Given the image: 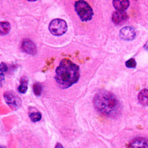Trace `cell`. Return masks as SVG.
Here are the masks:
<instances>
[{
	"label": "cell",
	"mask_w": 148,
	"mask_h": 148,
	"mask_svg": "<svg viewBox=\"0 0 148 148\" xmlns=\"http://www.w3.org/2000/svg\"><path fill=\"white\" fill-rule=\"evenodd\" d=\"M80 78V69L69 59L64 58L56 69V82L62 89H67Z\"/></svg>",
	"instance_id": "1"
},
{
	"label": "cell",
	"mask_w": 148,
	"mask_h": 148,
	"mask_svg": "<svg viewBox=\"0 0 148 148\" xmlns=\"http://www.w3.org/2000/svg\"><path fill=\"white\" fill-rule=\"evenodd\" d=\"M95 108L106 116H116L120 110V105L116 96L108 92H99L94 99Z\"/></svg>",
	"instance_id": "2"
},
{
	"label": "cell",
	"mask_w": 148,
	"mask_h": 148,
	"mask_svg": "<svg viewBox=\"0 0 148 148\" xmlns=\"http://www.w3.org/2000/svg\"><path fill=\"white\" fill-rule=\"evenodd\" d=\"M75 10L78 16L83 21H90L92 18V14H94L90 5L85 1H82V0L75 2Z\"/></svg>",
	"instance_id": "3"
},
{
	"label": "cell",
	"mask_w": 148,
	"mask_h": 148,
	"mask_svg": "<svg viewBox=\"0 0 148 148\" xmlns=\"http://www.w3.org/2000/svg\"><path fill=\"white\" fill-rule=\"evenodd\" d=\"M67 29H68L67 22L63 20H60V18H55L49 24L50 32L57 36L64 34L67 32Z\"/></svg>",
	"instance_id": "4"
},
{
	"label": "cell",
	"mask_w": 148,
	"mask_h": 148,
	"mask_svg": "<svg viewBox=\"0 0 148 148\" xmlns=\"http://www.w3.org/2000/svg\"><path fill=\"white\" fill-rule=\"evenodd\" d=\"M4 97H5V100H6L8 105L10 106L12 109H18L20 108L21 99L18 98L16 95H14L13 92H6V94L4 95Z\"/></svg>",
	"instance_id": "5"
},
{
	"label": "cell",
	"mask_w": 148,
	"mask_h": 148,
	"mask_svg": "<svg viewBox=\"0 0 148 148\" xmlns=\"http://www.w3.org/2000/svg\"><path fill=\"white\" fill-rule=\"evenodd\" d=\"M120 37L123 40H132L135 37V31L132 27H124L119 32Z\"/></svg>",
	"instance_id": "6"
},
{
	"label": "cell",
	"mask_w": 148,
	"mask_h": 148,
	"mask_svg": "<svg viewBox=\"0 0 148 148\" xmlns=\"http://www.w3.org/2000/svg\"><path fill=\"white\" fill-rule=\"evenodd\" d=\"M128 148H148V140L145 138H136L129 145Z\"/></svg>",
	"instance_id": "7"
},
{
	"label": "cell",
	"mask_w": 148,
	"mask_h": 148,
	"mask_svg": "<svg viewBox=\"0 0 148 148\" xmlns=\"http://www.w3.org/2000/svg\"><path fill=\"white\" fill-rule=\"evenodd\" d=\"M128 20V15L124 11H115L112 15V21L115 24H121Z\"/></svg>",
	"instance_id": "8"
},
{
	"label": "cell",
	"mask_w": 148,
	"mask_h": 148,
	"mask_svg": "<svg viewBox=\"0 0 148 148\" xmlns=\"http://www.w3.org/2000/svg\"><path fill=\"white\" fill-rule=\"evenodd\" d=\"M21 48L24 52L31 54V55H34L36 52V47L35 45L32 43L31 40H24L22 42L21 45Z\"/></svg>",
	"instance_id": "9"
},
{
	"label": "cell",
	"mask_w": 148,
	"mask_h": 148,
	"mask_svg": "<svg viewBox=\"0 0 148 148\" xmlns=\"http://www.w3.org/2000/svg\"><path fill=\"white\" fill-rule=\"evenodd\" d=\"M113 6L118 11H124L130 6V2L128 0H115L113 1Z\"/></svg>",
	"instance_id": "10"
},
{
	"label": "cell",
	"mask_w": 148,
	"mask_h": 148,
	"mask_svg": "<svg viewBox=\"0 0 148 148\" xmlns=\"http://www.w3.org/2000/svg\"><path fill=\"white\" fill-rule=\"evenodd\" d=\"M138 100L143 106H148V89H143L139 92Z\"/></svg>",
	"instance_id": "11"
},
{
	"label": "cell",
	"mask_w": 148,
	"mask_h": 148,
	"mask_svg": "<svg viewBox=\"0 0 148 148\" xmlns=\"http://www.w3.org/2000/svg\"><path fill=\"white\" fill-rule=\"evenodd\" d=\"M32 111H30V119H32V121H34V122H37V121H39V120L42 119V115L41 113L39 112L38 110H35V109H31Z\"/></svg>",
	"instance_id": "12"
},
{
	"label": "cell",
	"mask_w": 148,
	"mask_h": 148,
	"mask_svg": "<svg viewBox=\"0 0 148 148\" xmlns=\"http://www.w3.org/2000/svg\"><path fill=\"white\" fill-rule=\"evenodd\" d=\"M0 28H1V30H0L1 35H5V34H8L9 30H10V24L7 21H2L0 23Z\"/></svg>",
	"instance_id": "13"
},
{
	"label": "cell",
	"mask_w": 148,
	"mask_h": 148,
	"mask_svg": "<svg viewBox=\"0 0 148 148\" xmlns=\"http://www.w3.org/2000/svg\"><path fill=\"white\" fill-rule=\"evenodd\" d=\"M27 89H28V82L26 80V78H23L21 79V85L18 86V92L21 94H24V92H26Z\"/></svg>",
	"instance_id": "14"
},
{
	"label": "cell",
	"mask_w": 148,
	"mask_h": 148,
	"mask_svg": "<svg viewBox=\"0 0 148 148\" xmlns=\"http://www.w3.org/2000/svg\"><path fill=\"white\" fill-rule=\"evenodd\" d=\"M42 92H43V86H42V84L40 82H35L34 84V95H37V96H39L42 94Z\"/></svg>",
	"instance_id": "15"
},
{
	"label": "cell",
	"mask_w": 148,
	"mask_h": 148,
	"mask_svg": "<svg viewBox=\"0 0 148 148\" xmlns=\"http://www.w3.org/2000/svg\"><path fill=\"white\" fill-rule=\"evenodd\" d=\"M126 66L130 69H133V68H135L136 67V61H135V59L134 58H131V59H129L128 61L126 62Z\"/></svg>",
	"instance_id": "16"
},
{
	"label": "cell",
	"mask_w": 148,
	"mask_h": 148,
	"mask_svg": "<svg viewBox=\"0 0 148 148\" xmlns=\"http://www.w3.org/2000/svg\"><path fill=\"white\" fill-rule=\"evenodd\" d=\"M0 69H1V74H4L6 71H8V67L6 66V64L5 63H1V65H0Z\"/></svg>",
	"instance_id": "17"
},
{
	"label": "cell",
	"mask_w": 148,
	"mask_h": 148,
	"mask_svg": "<svg viewBox=\"0 0 148 148\" xmlns=\"http://www.w3.org/2000/svg\"><path fill=\"white\" fill-rule=\"evenodd\" d=\"M56 148H64L60 143H57V145H56Z\"/></svg>",
	"instance_id": "18"
},
{
	"label": "cell",
	"mask_w": 148,
	"mask_h": 148,
	"mask_svg": "<svg viewBox=\"0 0 148 148\" xmlns=\"http://www.w3.org/2000/svg\"><path fill=\"white\" fill-rule=\"evenodd\" d=\"M145 49H146V50H148V42L145 44Z\"/></svg>",
	"instance_id": "19"
},
{
	"label": "cell",
	"mask_w": 148,
	"mask_h": 148,
	"mask_svg": "<svg viewBox=\"0 0 148 148\" xmlns=\"http://www.w3.org/2000/svg\"><path fill=\"white\" fill-rule=\"evenodd\" d=\"M2 148H4V147H2Z\"/></svg>",
	"instance_id": "20"
}]
</instances>
